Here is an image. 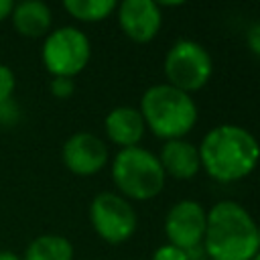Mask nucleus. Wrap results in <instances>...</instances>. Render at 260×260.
I'll return each mask as SVG.
<instances>
[{
  "label": "nucleus",
  "instance_id": "nucleus-4",
  "mask_svg": "<svg viewBox=\"0 0 260 260\" xmlns=\"http://www.w3.org/2000/svg\"><path fill=\"white\" fill-rule=\"evenodd\" d=\"M112 179L124 199L148 201L160 195L167 175L154 152L142 146H130L116 152L112 160Z\"/></svg>",
  "mask_w": 260,
  "mask_h": 260
},
{
  "label": "nucleus",
  "instance_id": "nucleus-22",
  "mask_svg": "<svg viewBox=\"0 0 260 260\" xmlns=\"http://www.w3.org/2000/svg\"><path fill=\"white\" fill-rule=\"evenodd\" d=\"M0 260H22V258L12 250H0Z\"/></svg>",
  "mask_w": 260,
  "mask_h": 260
},
{
  "label": "nucleus",
  "instance_id": "nucleus-21",
  "mask_svg": "<svg viewBox=\"0 0 260 260\" xmlns=\"http://www.w3.org/2000/svg\"><path fill=\"white\" fill-rule=\"evenodd\" d=\"M12 6H14L12 0H0V22L6 20V18H10V14H12Z\"/></svg>",
  "mask_w": 260,
  "mask_h": 260
},
{
  "label": "nucleus",
  "instance_id": "nucleus-17",
  "mask_svg": "<svg viewBox=\"0 0 260 260\" xmlns=\"http://www.w3.org/2000/svg\"><path fill=\"white\" fill-rule=\"evenodd\" d=\"M49 89H51V93H53L55 98L67 100V98H71L73 91H75V81H73L71 77H53L51 83H49Z\"/></svg>",
  "mask_w": 260,
  "mask_h": 260
},
{
  "label": "nucleus",
  "instance_id": "nucleus-5",
  "mask_svg": "<svg viewBox=\"0 0 260 260\" xmlns=\"http://www.w3.org/2000/svg\"><path fill=\"white\" fill-rule=\"evenodd\" d=\"M162 71L167 77L165 83L191 95L193 91L205 87L207 81L211 79L213 61L209 51L201 43L191 39H181L173 43L171 49L167 51Z\"/></svg>",
  "mask_w": 260,
  "mask_h": 260
},
{
  "label": "nucleus",
  "instance_id": "nucleus-10",
  "mask_svg": "<svg viewBox=\"0 0 260 260\" xmlns=\"http://www.w3.org/2000/svg\"><path fill=\"white\" fill-rule=\"evenodd\" d=\"M63 165L79 177H89L102 171L108 162V146L106 142L91 132H75L71 134L61 150Z\"/></svg>",
  "mask_w": 260,
  "mask_h": 260
},
{
  "label": "nucleus",
  "instance_id": "nucleus-3",
  "mask_svg": "<svg viewBox=\"0 0 260 260\" xmlns=\"http://www.w3.org/2000/svg\"><path fill=\"white\" fill-rule=\"evenodd\" d=\"M138 112L144 126L165 142L185 138L197 124L195 100L169 83L150 85L140 98Z\"/></svg>",
  "mask_w": 260,
  "mask_h": 260
},
{
  "label": "nucleus",
  "instance_id": "nucleus-9",
  "mask_svg": "<svg viewBox=\"0 0 260 260\" xmlns=\"http://www.w3.org/2000/svg\"><path fill=\"white\" fill-rule=\"evenodd\" d=\"M122 32L134 43H150L162 26V10L152 0H124L116 6Z\"/></svg>",
  "mask_w": 260,
  "mask_h": 260
},
{
  "label": "nucleus",
  "instance_id": "nucleus-11",
  "mask_svg": "<svg viewBox=\"0 0 260 260\" xmlns=\"http://www.w3.org/2000/svg\"><path fill=\"white\" fill-rule=\"evenodd\" d=\"M156 156L165 175H171L173 179H179V181L193 179L201 169L197 146L185 138L167 140L160 146V152Z\"/></svg>",
  "mask_w": 260,
  "mask_h": 260
},
{
  "label": "nucleus",
  "instance_id": "nucleus-8",
  "mask_svg": "<svg viewBox=\"0 0 260 260\" xmlns=\"http://www.w3.org/2000/svg\"><path fill=\"white\" fill-rule=\"evenodd\" d=\"M207 225V209L195 199H181L171 205L165 215V236L167 244L177 246L185 252L201 246Z\"/></svg>",
  "mask_w": 260,
  "mask_h": 260
},
{
  "label": "nucleus",
  "instance_id": "nucleus-12",
  "mask_svg": "<svg viewBox=\"0 0 260 260\" xmlns=\"http://www.w3.org/2000/svg\"><path fill=\"white\" fill-rule=\"evenodd\" d=\"M104 130L110 142H114L120 148H130V146H138V142L144 136L146 126H144V120L138 108L118 106L108 112L104 120Z\"/></svg>",
  "mask_w": 260,
  "mask_h": 260
},
{
  "label": "nucleus",
  "instance_id": "nucleus-23",
  "mask_svg": "<svg viewBox=\"0 0 260 260\" xmlns=\"http://www.w3.org/2000/svg\"><path fill=\"white\" fill-rule=\"evenodd\" d=\"M258 248H260V225H258Z\"/></svg>",
  "mask_w": 260,
  "mask_h": 260
},
{
  "label": "nucleus",
  "instance_id": "nucleus-15",
  "mask_svg": "<svg viewBox=\"0 0 260 260\" xmlns=\"http://www.w3.org/2000/svg\"><path fill=\"white\" fill-rule=\"evenodd\" d=\"M118 2L114 0H65L63 8L69 16L81 22H100L116 12Z\"/></svg>",
  "mask_w": 260,
  "mask_h": 260
},
{
  "label": "nucleus",
  "instance_id": "nucleus-13",
  "mask_svg": "<svg viewBox=\"0 0 260 260\" xmlns=\"http://www.w3.org/2000/svg\"><path fill=\"white\" fill-rule=\"evenodd\" d=\"M10 20L18 35L26 39H41L51 32L53 12L41 0H24L12 6Z\"/></svg>",
  "mask_w": 260,
  "mask_h": 260
},
{
  "label": "nucleus",
  "instance_id": "nucleus-1",
  "mask_svg": "<svg viewBox=\"0 0 260 260\" xmlns=\"http://www.w3.org/2000/svg\"><path fill=\"white\" fill-rule=\"evenodd\" d=\"M201 169L217 183L246 179L260 162V142L244 126L219 124L197 144Z\"/></svg>",
  "mask_w": 260,
  "mask_h": 260
},
{
  "label": "nucleus",
  "instance_id": "nucleus-19",
  "mask_svg": "<svg viewBox=\"0 0 260 260\" xmlns=\"http://www.w3.org/2000/svg\"><path fill=\"white\" fill-rule=\"evenodd\" d=\"M14 85H16V79H14L12 69L8 65L0 63V102H6V100L12 98Z\"/></svg>",
  "mask_w": 260,
  "mask_h": 260
},
{
  "label": "nucleus",
  "instance_id": "nucleus-18",
  "mask_svg": "<svg viewBox=\"0 0 260 260\" xmlns=\"http://www.w3.org/2000/svg\"><path fill=\"white\" fill-rule=\"evenodd\" d=\"M20 120V108L18 104L10 98L6 102H0V126H14Z\"/></svg>",
  "mask_w": 260,
  "mask_h": 260
},
{
  "label": "nucleus",
  "instance_id": "nucleus-2",
  "mask_svg": "<svg viewBox=\"0 0 260 260\" xmlns=\"http://www.w3.org/2000/svg\"><path fill=\"white\" fill-rule=\"evenodd\" d=\"M203 250L211 260H252L258 248V223L238 201H217L207 209Z\"/></svg>",
  "mask_w": 260,
  "mask_h": 260
},
{
  "label": "nucleus",
  "instance_id": "nucleus-6",
  "mask_svg": "<svg viewBox=\"0 0 260 260\" xmlns=\"http://www.w3.org/2000/svg\"><path fill=\"white\" fill-rule=\"evenodd\" d=\"M91 57V45L77 26H59L51 30L41 49L45 69L53 77H75L85 69Z\"/></svg>",
  "mask_w": 260,
  "mask_h": 260
},
{
  "label": "nucleus",
  "instance_id": "nucleus-24",
  "mask_svg": "<svg viewBox=\"0 0 260 260\" xmlns=\"http://www.w3.org/2000/svg\"><path fill=\"white\" fill-rule=\"evenodd\" d=\"M252 260H260V252H258V254H256V256H254Z\"/></svg>",
  "mask_w": 260,
  "mask_h": 260
},
{
  "label": "nucleus",
  "instance_id": "nucleus-20",
  "mask_svg": "<svg viewBox=\"0 0 260 260\" xmlns=\"http://www.w3.org/2000/svg\"><path fill=\"white\" fill-rule=\"evenodd\" d=\"M246 45L252 51V55H256L260 59V22L252 24L246 32Z\"/></svg>",
  "mask_w": 260,
  "mask_h": 260
},
{
  "label": "nucleus",
  "instance_id": "nucleus-16",
  "mask_svg": "<svg viewBox=\"0 0 260 260\" xmlns=\"http://www.w3.org/2000/svg\"><path fill=\"white\" fill-rule=\"evenodd\" d=\"M150 260H191V254L185 252V250H181V248H177V246L162 244V246H158L152 252Z\"/></svg>",
  "mask_w": 260,
  "mask_h": 260
},
{
  "label": "nucleus",
  "instance_id": "nucleus-14",
  "mask_svg": "<svg viewBox=\"0 0 260 260\" xmlns=\"http://www.w3.org/2000/svg\"><path fill=\"white\" fill-rule=\"evenodd\" d=\"M22 260H73V244L65 236L43 234L26 246Z\"/></svg>",
  "mask_w": 260,
  "mask_h": 260
},
{
  "label": "nucleus",
  "instance_id": "nucleus-7",
  "mask_svg": "<svg viewBox=\"0 0 260 260\" xmlns=\"http://www.w3.org/2000/svg\"><path fill=\"white\" fill-rule=\"evenodd\" d=\"M89 223L104 242L118 246L134 236L138 217L132 203L120 193L102 191L89 203Z\"/></svg>",
  "mask_w": 260,
  "mask_h": 260
}]
</instances>
